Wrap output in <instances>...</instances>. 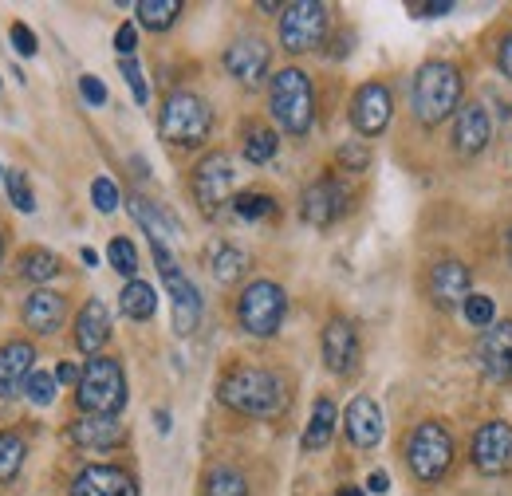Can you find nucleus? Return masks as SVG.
<instances>
[{"label":"nucleus","instance_id":"09e8293b","mask_svg":"<svg viewBox=\"0 0 512 496\" xmlns=\"http://www.w3.org/2000/svg\"><path fill=\"white\" fill-rule=\"evenodd\" d=\"M56 378H60V382H79V378H83V371H79L75 363H60V371H56Z\"/></svg>","mask_w":512,"mask_h":496},{"label":"nucleus","instance_id":"a211bd4d","mask_svg":"<svg viewBox=\"0 0 512 496\" xmlns=\"http://www.w3.org/2000/svg\"><path fill=\"white\" fill-rule=\"evenodd\" d=\"M36 374V347L24 339H12L0 347V398L24 394L28 378Z\"/></svg>","mask_w":512,"mask_h":496},{"label":"nucleus","instance_id":"2eb2a0df","mask_svg":"<svg viewBox=\"0 0 512 496\" xmlns=\"http://www.w3.org/2000/svg\"><path fill=\"white\" fill-rule=\"evenodd\" d=\"M469 288H473V272H469L461 260H442V264L430 268V284H426V292H430V300H434L442 311L465 308V300L473 296Z\"/></svg>","mask_w":512,"mask_h":496},{"label":"nucleus","instance_id":"5fc2aeb1","mask_svg":"<svg viewBox=\"0 0 512 496\" xmlns=\"http://www.w3.org/2000/svg\"><path fill=\"white\" fill-rule=\"evenodd\" d=\"M0 260H4V241H0Z\"/></svg>","mask_w":512,"mask_h":496},{"label":"nucleus","instance_id":"b1692460","mask_svg":"<svg viewBox=\"0 0 512 496\" xmlns=\"http://www.w3.org/2000/svg\"><path fill=\"white\" fill-rule=\"evenodd\" d=\"M71 441L83 449H115L123 441V422L119 418H99V414H83L71 426Z\"/></svg>","mask_w":512,"mask_h":496},{"label":"nucleus","instance_id":"6e6552de","mask_svg":"<svg viewBox=\"0 0 512 496\" xmlns=\"http://www.w3.org/2000/svg\"><path fill=\"white\" fill-rule=\"evenodd\" d=\"M327 4L320 0H296V4H284V16H280V44L284 52L292 56H304V52H316L327 36Z\"/></svg>","mask_w":512,"mask_h":496},{"label":"nucleus","instance_id":"4be33fe9","mask_svg":"<svg viewBox=\"0 0 512 496\" xmlns=\"http://www.w3.org/2000/svg\"><path fill=\"white\" fill-rule=\"evenodd\" d=\"M107 339H111V311L103 300H87L83 311L75 315V347L95 359L107 347Z\"/></svg>","mask_w":512,"mask_h":496},{"label":"nucleus","instance_id":"9b49d317","mask_svg":"<svg viewBox=\"0 0 512 496\" xmlns=\"http://www.w3.org/2000/svg\"><path fill=\"white\" fill-rule=\"evenodd\" d=\"M347 201H351V193H347L343 182L320 178V182H312V186L304 189L300 217H304L312 229H327V225H335V221L347 213Z\"/></svg>","mask_w":512,"mask_h":496},{"label":"nucleus","instance_id":"c9c22d12","mask_svg":"<svg viewBox=\"0 0 512 496\" xmlns=\"http://www.w3.org/2000/svg\"><path fill=\"white\" fill-rule=\"evenodd\" d=\"M4 189H8V197H12V205L20 213H36V197H32V186H28L24 170H8L4 174Z\"/></svg>","mask_w":512,"mask_h":496},{"label":"nucleus","instance_id":"1a4fd4ad","mask_svg":"<svg viewBox=\"0 0 512 496\" xmlns=\"http://www.w3.org/2000/svg\"><path fill=\"white\" fill-rule=\"evenodd\" d=\"M233 178H237V170H233V158H229L225 150H213V154H205V158L193 166L190 189H193V197H197V205H201L209 217L229 201Z\"/></svg>","mask_w":512,"mask_h":496},{"label":"nucleus","instance_id":"0eeeda50","mask_svg":"<svg viewBox=\"0 0 512 496\" xmlns=\"http://www.w3.org/2000/svg\"><path fill=\"white\" fill-rule=\"evenodd\" d=\"M284 311H288V296L280 284L272 280H253L245 292H241V304H237V319L241 327L256 335V339H268L280 331L284 323Z\"/></svg>","mask_w":512,"mask_h":496},{"label":"nucleus","instance_id":"72a5a7b5","mask_svg":"<svg viewBox=\"0 0 512 496\" xmlns=\"http://www.w3.org/2000/svg\"><path fill=\"white\" fill-rule=\"evenodd\" d=\"M233 213L245 221H264V217H276V201L268 193H241L233 197Z\"/></svg>","mask_w":512,"mask_h":496},{"label":"nucleus","instance_id":"a878e982","mask_svg":"<svg viewBox=\"0 0 512 496\" xmlns=\"http://www.w3.org/2000/svg\"><path fill=\"white\" fill-rule=\"evenodd\" d=\"M130 213H134V221L150 233V241H166V237H178L182 229H178V221L174 217H166L162 209H154L146 197H130Z\"/></svg>","mask_w":512,"mask_h":496},{"label":"nucleus","instance_id":"79ce46f5","mask_svg":"<svg viewBox=\"0 0 512 496\" xmlns=\"http://www.w3.org/2000/svg\"><path fill=\"white\" fill-rule=\"evenodd\" d=\"M79 95H83L91 107H107V87H103L95 75H79Z\"/></svg>","mask_w":512,"mask_h":496},{"label":"nucleus","instance_id":"8fccbe9b","mask_svg":"<svg viewBox=\"0 0 512 496\" xmlns=\"http://www.w3.org/2000/svg\"><path fill=\"white\" fill-rule=\"evenodd\" d=\"M79 256H83V264H87V268H95V264H99V252H95V248H83Z\"/></svg>","mask_w":512,"mask_h":496},{"label":"nucleus","instance_id":"2f4dec72","mask_svg":"<svg viewBox=\"0 0 512 496\" xmlns=\"http://www.w3.org/2000/svg\"><path fill=\"white\" fill-rule=\"evenodd\" d=\"M60 272V260H56V252H44V248H32V252H24V260H20V276H28V280H36L40 288H44V280H52Z\"/></svg>","mask_w":512,"mask_h":496},{"label":"nucleus","instance_id":"c85d7f7f","mask_svg":"<svg viewBox=\"0 0 512 496\" xmlns=\"http://www.w3.org/2000/svg\"><path fill=\"white\" fill-rule=\"evenodd\" d=\"M134 12H138V24H146L150 32H166L178 20L182 0H138Z\"/></svg>","mask_w":512,"mask_h":496},{"label":"nucleus","instance_id":"f257e3e1","mask_svg":"<svg viewBox=\"0 0 512 496\" xmlns=\"http://www.w3.org/2000/svg\"><path fill=\"white\" fill-rule=\"evenodd\" d=\"M221 402L237 414H249V418H276L284 414L288 406V390H284V378L264 367H237L221 378Z\"/></svg>","mask_w":512,"mask_h":496},{"label":"nucleus","instance_id":"a19ab883","mask_svg":"<svg viewBox=\"0 0 512 496\" xmlns=\"http://www.w3.org/2000/svg\"><path fill=\"white\" fill-rule=\"evenodd\" d=\"M119 71H123V79H127L130 95H134L138 103H146V99H150V91H146V79H142V67H138V60H123V63H119Z\"/></svg>","mask_w":512,"mask_h":496},{"label":"nucleus","instance_id":"423d86ee","mask_svg":"<svg viewBox=\"0 0 512 496\" xmlns=\"http://www.w3.org/2000/svg\"><path fill=\"white\" fill-rule=\"evenodd\" d=\"M406 461H410V473L422 481V485H438L453 465V437L442 422H422L410 441H406Z\"/></svg>","mask_w":512,"mask_h":496},{"label":"nucleus","instance_id":"c03bdc74","mask_svg":"<svg viewBox=\"0 0 512 496\" xmlns=\"http://www.w3.org/2000/svg\"><path fill=\"white\" fill-rule=\"evenodd\" d=\"M115 48L123 52V60H130V52L138 48V32H134V24H123V28L115 32Z\"/></svg>","mask_w":512,"mask_h":496},{"label":"nucleus","instance_id":"dca6fc26","mask_svg":"<svg viewBox=\"0 0 512 496\" xmlns=\"http://www.w3.org/2000/svg\"><path fill=\"white\" fill-rule=\"evenodd\" d=\"M71 496H138V485L127 469L119 465H87L75 473L71 481Z\"/></svg>","mask_w":512,"mask_h":496},{"label":"nucleus","instance_id":"a18cd8bd","mask_svg":"<svg viewBox=\"0 0 512 496\" xmlns=\"http://www.w3.org/2000/svg\"><path fill=\"white\" fill-rule=\"evenodd\" d=\"M497 63H501V75L512 79V32L501 36V48H497Z\"/></svg>","mask_w":512,"mask_h":496},{"label":"nucleus","instance_id":"ea45409f","mask_svg":"<svg viewBox=\"0 0 512 496\" xmlns=\"http://www.w3.org/2000/svg\"><path fill=\"white\" fill-rule=\"evenodd\" d=\"M91 201H95L99 213H115L119 209V186L111 178H95L91 182Z\"/></svg>","mask_w":512,"mask_h":496},{"label":"nucleus","instance_id":"c756f323","mask_svg":"<svg viewBox=\"0 0 512 496\" xmlns=\"http://www.w3.org/2000/svg\"><path fill=\"white\" fill-rule=\"evenodd\" d=\"M205 496H249V481H245L237 469L217 465V469H209V477H205Z\"/></svg>","mask_w":512,"mask_h":496},{"label":"nucleus","instance_id":"3c124183","mask_svg":"<svg viewBox=\"0 0 512 496\" xmlns=\"http://www.w3.org/2000/svg\"><path fill=\"white\" fill-rule=\"evenodd\" d=\"M154 422H158V430H162V434H170V414H166V410H158V414H154Z\"/></svg>","mask_w":512,"mask_h":496},{"label":"nucleus","instance_id":"603ef678","mask_svg":"<svg viewBox=\"0 0 512 496\" xmlns=\"http://www.w3.org/2000/svg\"><path fill=\"white\" fill-rule=\"evenodd\" d=\"M335 496H363V489H339Z\"/></svg>","mask_w":512,"mask_h":496},{"label":"nucleus","instance_id":"473e14b6","mask_svg":"<svg viewBox=\"0 0 512 496\" xmlns=\"http://www.w3.org/2000/svg\"><path fill=\"white\" fill-rule=\"evenodd\" d=\"M24 465V437L20 434H0V485L12 481Z\"/></svg>","mask_w":512,"mask_h":496},{"label":"nucleus","instance_id":"f8f14e48","mask_svg":"<svg viewBox=\"0 0 512 496\" xmlns=\"http://www.w3.org/2000/svg\"><path fill=\"white\" fill-rule=\"evenodd\" d=\"M473 465L481 473H509L512 469V426L509 422H485L473 434V449H469Z\"/></svg>","mask_w":512,"mask_h":496},{"label":"nucleus","instance_id":"4c0bfd02","mask_svg":"<svg viewBox=\"0 0 512 496\" xmlns=\"http://www.w3.org/2000/svg\"><path fill=\"white\" fill-rule=\"evenodd\" d=\"M107 256H111V264H115L123 276H134V272H138V248L130 245L127 237H115V241L107 245Z\"/></svg>","mask_w":512,"mask_h":496},{"label":"nucleus","instance_id":"aec40b11","mask_svg":"<svg viewBox=\"0 0 512 496\" xmlns=\"http://www.w3.org/2000/svg\"><path fill=\"white\" fill-rule=\"evenodd\" d=\"M343 426H347V437L355 449H375L383 441V414H379V402L359 394L351 398L347 414H343Z\"/></svg>","mask_w":512,"mask_h":496},{"label":"nucleus","instance_id":"49530a36","mask_svg":"<svg viewBox=\"0 0 512 496\" xmlns=\"http://www.w3.org/2000/svg\"><path fill=\"white\" fill-rule=\"evenodd\" d=\"M367 489H371V493H386V489H390V477H386L383 469H375V473L367 477Z\"/></svg>","mask_w":512,"mask_h":496},{"label":"nucleus","instance_id":"f704fd0d","mask_svg":"<svg viewBox=\"0 0 512 496\" xmlns=\"http://www.w3.org/2000/svg\"><path fill=\"white\" fill-rule=\"evenodd\" d=\"M56 386H60V378L52 371H36L28 378V386H24V394H28V402L32 406H52L56 402Z\"/></svg>","mask_w":512,"mask_h":496},{"label":"nucleus","instance_id":"7c9ffc66","mask_svg":"<svg viewBox=\"0 0 512 496\" xmlns=\"http://www.w3.org/2000/svg\"><path fill=\"white\" fill-rule=\"evenodd\" d=\"M276 146H280L276 130H268V126H249V134H245V158H249L253 166L272 162V158H276Z\"/></svg>","mask_w":512,"mask_h":496},{"label":"nucleus","instance_id":"7ed1b4c3","mask_svg":"<svg viewBox=\"0 0 512 496\" xmlns=\"http://www.w3.org/2000/svg\"><path fill=\"white\" fill-rule=\"evenodd\" d=\"M268 107H272V119L288 134L304 138L312 130V119H316V91H312L308 71H300V67L276 71L272 87H268Z\"/></svg>","mask_w":512,"mask_h":496},{"label":"nucleus","instance_id":"bb28decb","mask_svg":"<svg viewBox=\"0 0 512 496\" xmlns=\"http://www.w3.org/2000/svg\"><path fill=\"white\" fill-rule=\"evenodd\" d=\"M119 308L127 319H150L154 311H158V292L146 284V280H130L127 288H123V296H119Z\"/></svg>","mask_w":512,"mask_h":496},{"label":"nucleus","instance_id":"9d476101","mask_svg":"<svg viewBox=\"0 0 512 496\" xmlns=\"http://www.w3.org/2000/svg\"><path fill=\"white\" fill-rule=\"evenodd\" d=\"M477 367L489 382H512V319H497L477 339Z\"/></svg>","mask_w":512,"mask_h":496},{"label":"nucleus","instance_id":"20e7f679","mask_svg":"<svg viewBox=\"0 0 512 496\" xmlns=\"http://www.w3.org/2000/svg\"><path fill=\"white\" fill-rule=\"evenodd\" d=\"M75 406L83 414H99V418H119V410L127 406V378L119 359H107V355H95L83 378H79V390H75Z\"/></svg>","mask_w":512,"mask_h":496},{"label":"nucleus","instance_id":"f3484780","mask_svg":"<svg viewBox=\"0 0 512 496\" xmlns=\"http://www.w3.org/2000/svg\"><path fill=\"white\" fill-rule=\"evenodd\" d=\"M359 363V331L351 319H331L323 327V367L331 374H351Z\"/></svg>","mask_w":512,"mask_h":496},{"label":"nucleus","instance_id":"f03ea898","mask_svg":"<svg viewBox=\"0 0 512 496\" xmlns=\"http://www.w3.org/2000/svg\"><path fill=\"white\" fill-rule=\"evenodd\" d=\"M461 111V71L446 60H430L414 75V119L422 126L446 123Z\"/></svg>","mask_w":512,"mask_h":496},{"label":"nucleus","instance_id":"de8ad7c7","mask_svg":"<svg viewBox=\"0 0 512 496\" xmlns=\"http://www.w3.org/2000/svg\"><path fill=\"white\" fill-rule=\"evenodd\" d=\"M453 12V0H434V4H422V16H446Z\"/></svg>","mask_w":512,"mask_h":496},{"label":"nucleus","instance_id":"4468645a","mask_svg":"<svg viewBox=\"0 0 512 496\" xmlns=\"http://www.w3.org/2000/svg\"><path fill=\"white\" fill-rule=\"evenodd\" d=\"M390 115H394V99H390V91H386L383 83H363L355 91V99H351V126L363 138L383 134Z\"/></svg>","mask_w":512,"mask_h":496},{"label":"nucleus","instance_id":"864d4df0","mask_svg":"<svg viewBox=\"0 0 512 496\" xmlns=\"http://www.w3.org/2000/svg\"><path fill=\"white\" fill-rule=\"evenodd\" d=\"M505 248H509V260H512V229H509V241H505Z\"/></svg>","mask_w":512,"mask_h":496},{"label":"nucleus","instance_id":"5701e85b","mask_svg":"<svg viewBox=\"0 0 512 496\" xmlns=\"http://www.w3.org/2000/svg\"><path fill=\"white\" fill-rule=\"evenodd\" d=\"M162 280H166L170 300H174V331H178V335H190L193 327H197V319H201V296H197V288L186 280L182 268L166 272Z\"/></svg>","mask_w":512,"mask_h":496},{"label":"nucleus","instance_id":"39448f33","mask_svg":"<svg viewBox=\"0 0 512 496\" xmlns=\"http://www.w3.org/2000/svg\"><path fill=\"white\" fill-rule=\"evenodd\" d=\"M158 130H162V138H166L170 146L193 150V146H201V142L209 138V130H213V111H209V103H205L201 95H193V91H174V95L166 99L162 115H158Z\"/></svg>","mask_w":512,"mask_h":496},{"label":"nucleus","instance_id":"cd10ccee","mask_svg":"<svg viewBox=\"0 0 512 496\" xmlns=\"http://www.w3.org/2000/svg\"><path fill=\"white\" fill-rule=\"evenodd\" d=\"M209 264H213L217 284H237V280L245 276V268H249V256L237 245H217L213 256H209Z\"/></svg>","mask_w":512,"mask_h":496},{"label":"nucleus","instance_id":"393cba45","mask_svg":"<svg viewBox=\"0 0 512 496\" xmlns=\"http://www.w3.org/2000/svg\"><path fill=\"white\" fill-rule=\"evenodd\" d=\"M335 422H339L335 402H331V398H316V406H312V422H308V430H304V449H308V453L327 449L331 437H335Z\"/></svg>","mask_w":512,"mask_h":496},{"label":"nucleus","instance_id":"37998d69","mask_svg":"<svg viewBox=\"0 0 512 496\" xmlns=\"http://www.w3.org/2000/svg\"><path fill=\"white\" fill-rule=\"evenodd\" d=\"M12 48H16L20 56H36V36H32L28 24H12Z\"/></svg>","mask_w":512,"mask_h":496},{"label":"nucleus","instance_id":"ddd939ff","mask_svg":"<svg viewBox=\"0 0 512 496\" xmlns=\"http://www.w3.org/2000/svg\"><path fill=\"white\" fill-rule=\"evenodd\" d=\"M268 63H272V52H268V44L256 40V36H241V40H233V44L225 48V71H229L241 87H249V91H256V87L264 83Z\"/></svg>","mask_w":512,"mask_h":496},{"label":"nucleus","instance_id":"412c9836","mask_svg":"<svg viewBox=\"0 0 512 496\" xmlns=\"http://www.w3.org/2000/svg\"><path fill=\"white\" fill-rule=\"evenodd\" d=\"M24 327L28 331H36V335H52V331H60L67 319V300L60 292H52V288H36L28 300H24Z\"/></svg>","mask_w":512,"mask_h":496},{"label":"nucleus","instance_id":"58836bf2","mask_svg":"<svg viewBox=\"0 0 512 496\" xmlns=\"http://www.w3.org/2000/svg\"><path fill=\"white\" fill-rule=\"evenodd\" d=\"M335 158H339V166L351 170V174H363V170L371 166V150H367L363 142H343Z\"/></svg>","mask_w":512,"mask_h":496},{"label":"nucleus","instance_id":"6ab92c4d","mask_svg":"<svg viewBox=\"0 0 512 496\" xmlns=\"http://www.w3.org/2000/svg\"><path fill=\"white\" fill-rule=\"evenodd\" d=\"M453 154L461 158H473L489 146V115L481 103H465L457 115H453Z\"/></svg>","mask_w":512,"mask_h":496},{"label":"nucleus","instance_id":"e433bc0d","mask_svg":"<svg viewBox=\"0 0 512 496\" xmlns=\"http://www.w3.org/2000/svg\"><path fill=\"white\" fill-rule=\"evenodd\" d=\"M461 311H465V319H469L473 327H481V331L497 323V308H493V296H477V292H473V296L465 300V308H461Z\"/></svg>","mask_w":512,"mask_h":496}]
</instances>
